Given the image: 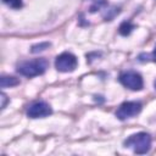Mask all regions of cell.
<instances>
[{"label":"cell","mask_w":156,"mask_h":156,"mask_svg":"<svg viewBox=\"0 0 156 156\" xmlns=\"http://www.w3.org/2000/svg\"><path fill=\"white\" fill-rule=\"evenodd\" d=\"M49 63L45 58H37V60H30V61H22L17 65V72L24 77L32 78L35 76L43 74Z\"/></svg>","instance_id":"obj_1"},{"label":"cell","mask_w":156,"mask_h":156,"mask_svg":"<svg viewBox=\"0 0 156 156\" xmlns=\"http://www.w3.org/2000/svg\"><path fill=\"white\" fill-rule=\"evenodd\" d=\"M124 146L132 149L135 154H139V155L146 154L151 146V136L145 132L133 134L124 140Z\"/></svg>","instance_id":"obj_2"},{"label":"cell","mask_w":156,"mask_h":156,"mask_svg":"<svg viewBox=\"0 0 156 156\" xmlns=\"http://www.w3.org/2000/svg\"><path fill=\"white\" fill-rule=\"evenodd\" d=\"M141 107H143V105L139 101H126L116 111V117L119 118L121 121L132 118L140 113Z\"/></svg>","instance_id":"obj_3"},{"label":"cell","mask_w":156,"mask_h":156,"mask_svg":"<svg viewBox=\"0 0 156 156\" xmlns=\"http://www.w3.org/2000/svg\"><path fill=\"white\" fill-rule=\"evenodd\" d=\"M77 57L71 52H62L55 60V67L60 72H72L77 68Z\"/></svg>","instance_id":"obj_4"},{"label":"cell","mask_w":156,"mask_h":156,"mask_svg":"<svg viewBox=\"0 0 156 156\" xmlns=\"http://www.w3.org/2000/svg\"><path fill=\"white\" fill-rule=\"evenodd\" d=\"M119 82L130 90H140L143 89L144 82L143 77L134 71H127L119 74Z\"/></svg>","instance_id":"obj_5"},{"label":"cell","mask_w":156,"mask_h":156,"mask_svg":"<svg viewBox=\"0 0 156 156\" xmlns=\"http://www.w3.org/2000/svg\"><path fill=\"white\" fill-rule=\"evenodd\" d=\"M51 112H52V110L48 102L37 101V102H33L28 107L27 116L30 118H41V117H46V116L51 115Z\"/></svg>","instance_id":"obj_6"},{"label":"cell","mask_w":156,"mask_h":156,"mask_svg":"<svg viewBox=\"0 0 156 156\" xmlns=\"http://www.w3.org/2000/svg\"><path fill=\"white\" fill-rule=\"evenodd\" d=\"M20 83V80L15 77H9V76H2L0 79V85L1 88H7V87H13L17 85Z\"/></svg>","instance_id":"obj_7"},{"label":"cell","mask_w":156,"mask_h":156,"mask_svg":"<svg viewBox=\"0 0 156 156\" xmlns=\"http://www.w3.org/2000/svg\"><path fill=\"white\" fill-rule=\"evenodd\" d=\"M133 29H134V24H132L129 21L123 22V23L119 26V28H118V30H119V33H121L122 35H129Z\"/></svg>","instance_id":"obj_8"},{"label":"cell","mask_w":156,"mask_h":156,"mask_svg":"<svg viewBox=\"0 0 156 156\" xmlns=\"http://www.w3.org/2000/svg\"><path fill=\"white\" fill-rule=\"evenodd\" d=\"M5 4H7L9 6H11L12 9H20L22 7V1L21 0H2Z\"/></svg>","instance_id":"obj_9"},{"label":"cell","mask_w":156,"mask_h":156,"mask_svg":"<svg viewBox=\"0 0 156 156\" xmlns=\"http://www.w3.org/2000/svg\"><path fill=\"white\" fill-rule=\"evenodd\" d=\"M50 46V44L49 43H41V44H38V45H34L33 48H32V52H38V51H43V50H45V48H49Z\"/></svg>","instance_id":"obj_10"},{"label":"cell","mask_w":156,"mask_h":156,"mask_svg":"<svg viewBox=\"0 0 156 156\" xmlns=\"http://www.w3.org/2000/svg\"><path fill=\"white\" fill-rule=\"evenodd\" d=\"M1 108H5V106H6V102H7V96L4 94V93H1Z\"/></svg>","instance_id":"obj_11"},{"label":"cell","mask_w":156,"mask_h":156,"mask_svg":"<svg viewBox=\"0 0 156 156\" xmlns=\"http://www.w3.org/2000/svg\"><path fill=\"white\" fill-rule=\"evenodd\" d=\"M152 60L156 62V46H155V50H154V52H152Z\"/></svg>","instance_id":"obj_12"},{"label":"cell","mask_w":156,"mask_h":156,"mask_svg":"<svg viewBox=\"0 0 156 156\" xmlns=\"http://www.w3.org/2000/svg\"><path fill=\"white\" fill-rule=\"evenodd\" d=\"M154 85H155V88H156V80H155V83H154Z\"/></svg>","instance_id":"obj_13"}]
</instances>
